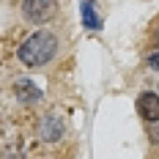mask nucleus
I'll list each match as a JSON object with an SVG mask.
<instances>
[{"instance_id":"20e7f679","label":"nucleus","mask_w":159,"mask_h":159,"mask_svg":"<svg viewBox=\"0 0 159 159\" xmlns=\"http://www.w3.org/2000/svg\"><path fill=\"white\" fill-rule=\"evenodd\" d=\"M39 132H41V137H44V140H58V137H63V121H61L55 112H49V115L41 118Z\"/></svg>"},{"instance_id":"f257e3e1","label":"nucleus","mask_w":159,"mask_h":159,"mask_svg":"<svg viewBox=\"0 0 159 159\" xmlns=\"http://www.w3.org/2000/svg\"><path fill=\"white\" fill-rule=\"evenodd\" d=\"M58 52V39L49 30H36L33 36H28L19 49H16V58L25 66H44Z\"/></svg>"},{"instance_id":"0eeeda50","label":"nucleus","mask_w":159,"mask_h":159,"mask_svg":"<svg viewBox=\"0 0 159 159\" xmlns=\"http://www.w3.org/2000/svg\"><path fill=\"white\" fill-rule=\"evenodd\" d=\"M145 134H148V140H151V143H159V121H154V124H148V129H145Z\"/></svg>"},{"instance_id":"7ed1b4c3","label":"nucleus","mask_w":159,"mask_h":159,"mask_svg":"<svg viewBox=\"0 0 159 159\" xmlns=\"http://www.w3.org/2000/svg\"><path fill=\"white\" fill-rule=\"evenodd\" d=\"M137 115L143 118L145 124H154V121H159V93L143 91V93L137 96Z\"/></svg>"},{"instance_id":"f03ea898","label":"nucleus","mask_w":159,"mask_h":159,"mask_svg":"<svg viewBox=\"0 0 159 159\" xmlns=\"http://www.w3.org/2000/svg\"><path fill=\"white\" fill-rule=\"evenodd\" d=\"M55 11H58V0H22V16L33 25L49 22Z\"/></svg>"},{"instance_id":"6e6552de","label":"nucleus","mask_w":159,"mask_h":159,"mask_svg":"<svg viewBox=\"0 0 159 159\" xmlns=\"http://www.w3.org/2000/svg\"><path fill=\"white\" fill-rule=\"evenodd\" d=\"M148 63L154 66V69H159V52H154V55H151V58H148Z\"/></svg>"},{"instance_id":"39448f33","label":"nucleus","mask_w":159,"mask_h":159,"mask_svg":"<svg viewBox=\"0 0 159 159\" xmlns=\"http://www.w3.org/2000/svg\"><path fill=\"white\" fill-rule=\"evenodd\" d=\"M14 91H16V99L25 102V104H33V102L41 99V91L33 85L30 80H16V82H14Z\"/></svg>"},{"instance_id":"423d86ee","label":"nucleus","mask_w":159,"mask_h":159,"mask_svg":"<svg viewBox=\"0 0 159 159\" xmlns=\"http://www.w3.org/2000/svg\"><path fill=\"white\" fill-rule=\"evenodd\" d=\"M82 19H85V25H88V28H99V16L93 14V3H85V6H82Z\"/></svg>"}]
</instances>
